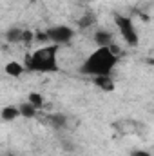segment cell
<instances>
[{"label":"cell","instance_id":"cell-9","mask_svg":"<svg viewBox=\"0 0 154 156\" xmlns=\"http://www.w3.org/2000/svg\"><path fill=\"white\" fill-rule=\"evenodd\" d=\"M27 102H29L31 105H35L37 109L44 107V96H42L40 93H29V96H27Z\"/></svg>","mask_w":154,"mask_h":156},{"label":"cell","instance_id":"cell-4","mask_svg":"<svg viewBox=\"0 0 154 156\" xmlns=\"http://www.w3.org/2000/svg\"><path fill=\"white\" fill-rule=\"evenodd\" d=\"M47 33V38L51 44H56V45H64V44H69L73 37H75V31L69 27V26H54L51 29L45 31Z\"/></svg>","mask_w":154,"mask_h":156},{"label":"cell","instance_id":"cell-8","mask_svg":"<svg viewBox=\"0 0 154 156\" xmlns=\"http://www.w3.org/2000/svg\"><path fill=\"white\" fill-rule=\"evenodd\" d=\"M20 107V115H22V118H35L37 116V107L35 105H31L29 102H24V104H20L18 105Z\"/></svg>","mask_w":154,"mask_h":156},{"label":"cell","instance_id":"cell-12","mask_svg":"<svg viewBox=\"0 0 154 156\" xmlns=\"http://www.w3.org/2000/svg\"><path fill=\"white\" fill-rule=\"evenodd\" d=\"M131 156H151L147 151H140V149H136V151H132L131 153Z\"/></svg>","mask_w":154,"mask_h":156},{"label":"cell","instance_id":"cell-1","mask_svg":"<svg viewBox=\"0 0 154 156\" xmlns=\"http://www.w3.org/2000/svg\"><path fill=\"white\" fill-rule=\"evenodd\" d=\"M116 64H118V56H116L114 45L113 47H96L83 60V64L80 67V73L94 76V78L111 76Z\"/></svg>","mask_w":154,"mask_h":156},{"label":"cell","instance_id":"cell-5","mask_svg":"<svg viewBox=\"0 0 154 156\" xmlns=\"http://www.w3.org/2000/svg\"><path fill=\"white\" fill-rule=\"evenodd\" d=\"M113 33L107 31V29H98L94 33V42H96V47H113Z\"/></svg>","mask_w":154,"mask_h":156},{"label":"cell","instance_id":"cell-3","mask_svg":"<svg viewBox=\"0 0 154 156\" xmlns=\"http://www.w3.org/2000/svg\"><path fill=\"white\" fill-rule=\"evenodd\" d=\"M114 22H116V26H118V31H120L121 38L125 40L129 45L136 47L140 44V37H138L136 27H134V22L129 16H121V15H116Z\"/></svg>","mask_w":154,"mask_h":156},{"label":"cell","instance_id":"cell-13","mask_svg":"<svg viewBox=\"0 0 154 156\" xmlns=\"http://www.w3.org/2000/svg\"><path fill=\"white\" fill-rule=\"evenodd\" d=\"M9 156H20V154H9Z\"/></svg>","mask_w":154,"mask_h":156},{"label":"cell","instance_id":"cell-6","mask_svg":"<svg viewBox=\"0 0 154 156\" xmlns=\"http://www.w3.org/2000/svg\"><path fill=\"white\" fill-rule=\"evenodd\" d=\"M0 118H2L4 122H15L16 118H22L20 107H18V105H5V107H2Z\"/></svg>","mask_w":154,"mask_h":156},{"label":"cell","instance_id":"cell-10","mask_svg":"<svg viewBox=\"0 0 154 156\" xmlns=\"http://www.w3.org/2000/svg\"><path fill=\"white\" fill-rule=\"evenodd\" d=\"M94 82H96V85H100L102 89H107V91H111V89H113V82H111V76L94 78Z\"/></svg>","mask_w":154,"mask_h":156},{"label":"cell","instance_id":"cell-2","mask_svg":"<svg viewBox=\"0 0 154 156\" xmlns=\"http://www.w3.org/2000/svg\"><path fill=\"white\" fill-rule=\"evenodd\" d=\"M58 47L56 44H47L26 55V69L33 73H54L58 71Z\"/></svg>","mask_w":154,"mask_h":156},{"label":"cell","instance_id":"cell-11","mask_svg":"<svg viewBox=\"0 0 154 156\" xmlns=\"http://www.w3.org/2000/svg\"><path fill=\"white\" fill-rule=\"evenodd\" d=\"M51 120H53V125H58V127H64L65 125V116L64 115H54Z\"/></svg>","mask_w":154,"mask_h":156},{"label":"cell","instance_id":"cell-7","mask_svg":"<svg viewBox=\"0 0 154 156\" xmlns=\"http://www.w3.org/2000/svg\"><path fill=\"white\" fill-rule=\"evenodd\" d=\"M24 71H26V67H24L20 62H16V60L7 62V64H5V67H4V73H5L7 76H11V78L22 76V75H24Z\"/></svg>","mask_w":154,"mask_h":156}]
</instances>
